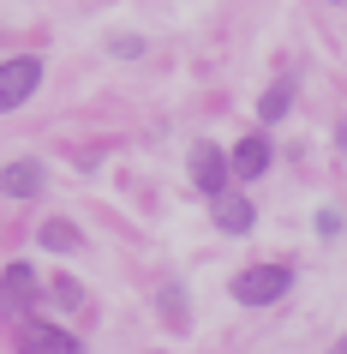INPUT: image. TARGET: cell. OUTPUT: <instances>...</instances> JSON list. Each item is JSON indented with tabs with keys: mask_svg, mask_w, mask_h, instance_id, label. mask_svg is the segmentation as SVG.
I'll return each instance as SVG.
<instances>
[{
	"mask_svg": "<svg viewBox=\"0 0 347 354\" xmlns=\"http://www.w3.org/2000/svg\"><path fill=\"white\" fill-rule=\"evenodd\" d=\"M288 288H293L288 264H252V270H239V277L228 282V295H234L239 306H270V300H281Z\"/></svg>",
	"mask_w": 347,
	"mask_h": 354,
	"instance_id": "obj_1",
	"label": "cell"
},
{
	"mask_svg": "<svg viewBox=\"0 0 347 354\" xmlns=\"http://www.w3.org/2000/svg\"><path fill=\"white\" fill-rule=\"evenodd\" d=\"M42 84V60L37 55H19V60H0V114H12L19 102H30Z\"/></svg>",
	"mask_w": 347,
	"mask_h": 354,
	"instance_id": "obj_2",
	"label": "cell"
},
{
	"mask_svg": "<svg viewBox=\"0 0 347 354\" xmlns=\"http://www.w3.org/2000/svg\"><path fill=\"white\" fill-rule=\"evenodd\" d=\"M19 354H84V342L72 330L48 324V318H24L19 324Z\"/></svg>",
	"mask_w": 347,
	"mask_h": 354,
	"instance_id": "obj_3",
	"label": "cell"
},
{
	"mask_svg": "<svg viewBox=\"0 0 347 354\" xmlns=\"http://www.w3.org/2000/svg\"><path fill=\"white\" fill-rule=\"evenodd\" d=\"M192 187L210 192V198L228 187V150H216L210 138H198V145H192Z\"/></svg>",
	"mask_w": 347,
	"mask_h": 354,
	"instance_id": "obj_4",
	"label": "cell"
},
{
	"mask_svg": "<svg viewBox=\"0 0 347 354\" xmlns=\"http://www.w3.org/2000/svg\"><path fill=\"white\" fill-rule=\"evenodd\" d=\"M228 174H239V180H257V174H270V138H264V132L239 138V145L228 150Z\"/></svg>",
	"mask_w": 347,
	"mask_h": 354,
	"instance_id": "obj_5",
	"label": "cell"
},
{
	"mask_svg": "<svg viewBox=\"0 0 347 354\" xmlns=\"http://www.w3.org/2000/svg\"><path fill=\"white\" fill-rule=\"evenodd\" d=\"M252 223H257L252 198H239V192L221 187L216 192V228H221V234H252Z\"/></svg>",
	"mask_w": 347,
	"mask_h": 354,
	"instance_id": "obj_6",
	"label": "cell"
},
{
	"mask_svg": "<svg viewBox=\"0 0 347 354\" xmlns=\"http://www.w3.org/2000/svg\"><path fill=\"white\" fill-rule=\"evenodd\" d=\"M42 187H48L42 162H6L0 168V192H6V198H37Z\"/></svg>",
	"mask_w": 347,
	"mask_h": 354,
	"instance_id": "obj_7",
	"label": "cell"
},
{
	"mask_svg": "<svg viewBox=\"0 0 347 354\" xmlns=\"http://www.w3.org/2000/svg\"><path fill=\"white\" fill-rule=\"evenodd\" d=\"M24 300H37V270L30 264H6V277H0V306H24Z\"/></svg>",
	"mask_w": 347,
	"mask_h": 354,
	"instance_id": "obj_8",
	"label": "cell"
},
{
	"mask_svg": "<svg viewBox=\"0 0 347 354\" xmlns=\"http://www.w3.org/2000/svg\"><path fill=\"white\" fill-rule=\"evenodd\" d=\"M37 241L48 246V252H78V246H84L72 223H42V234H37Z\"/></svg>",
	"mask_w": 347,
	"mask_h": 354,
	"instance_id": "obj_9",
	"label": "cell"
},
{
	"mask_svg": "<svg viewBox=\"0 0 347 354\" xmlns=\"http://www.w3.org/2000/svg\"><path fill=\"white\" fill-rule=\"evenodd\" d=\"M288 96H293V84L275 78L270 91H264V102H257V114H264V120H281V114H288Z\"/></svg>",
	"mask_w": 347,
	"mask_h": 354,
	"instance_id": "obj_10",
	"label": "cell"
},
{
	"mask_svg": "<svg viewBox=\"0 0 347 354\" xmlns=\"http://www.w3.org/2000/svg\"><path fill=\"white\" fill-rule=\"evenodd\" d=\"M162 318H168V330H186V295L180 288H162Z\"/></svg>",
	"mask_w": 347,
	"mask_h": 354,
	"instance_id": "obj_11",
	"label": "cell"
},
{
	"mask_svg": "<svg viewBox=\"0 0 347 354\" xmlns=\"http://www.w3.org/2000/svg\"><path fill=\"white\" fill-rule=\"evenodd\" d=\"M54 295L66 300V306H72V313H90V295H84V288H78L72 277H54Z\"/></svg>",
	"mask_w": 347,
	"mask_h": 354,
	"instance_id": "obj_12",
	"label": "cell"
},
{
	"mask_svg": "<svg viewBox=\"0 0 347 354\" xmlns=\"http://www.w3.org/2000/svg\"><path fill=\"white\" fill-rule=\"evenodd\" d=\"M335 228H341V216H335V210H317V234H324V241L335 234Z\"/></svg>",
	"mask_w": 347,
	"mask_h": 354,
	"instance_id": "obj_13",
	"label": "cell"
},
{
	"mask_svg": "<svg viewBox=\"0 0 347 354\" xmlns=\"http://www.w3.org/2000/svg\"><path fill=\"white\" fill-rule=\"evenodd\" d=\"M329 354H347V336H341V342H335V348H329Z\"/></svg>",
	"mask_w": 347,
	"mask_h": 354,
	"instance_id": "obj_14",
	"label": "cell"
}]
</instances>
